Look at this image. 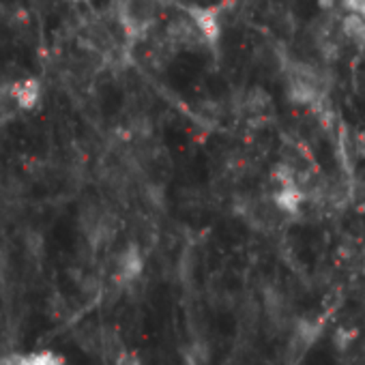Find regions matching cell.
<instances>
[{
  "mask_svg": "<svg viewBox=\"0 0 365 365\" xmlns=\"http://www.w3.org/2000/svg\"><path fill=\"white\" fill-rule=\"evenodd\" d=\"M288 93L294 103L312 106L322 95V84L318 73L307 65H294V69L288 73Z\"/></svg>",
  "mask_w": 365,
  "mask_h": 365,
  "instance_id": "cell-1",
  "label": "cell"
},
{
  "mask_svg": "<svg viewBox=\"0 0 365 365\" xmlns=\"http://www.w3.org/2000/svg\"><path fill=\"white\" fill-rule=\"evenodd\" d=\"M190 14V20L194 22V26L198 29L200 37L215 46L222 37V22H220V16H217V9L215 7H200V5H194L187 9Z\"/></svg>",
  "mask_w": 365,
  "mask_h": 365,
  "instance_id": "cell-2",
  "label": "cell"
},
{
  "mask_svg": "<svg viewBox=\"0 0 365 365\" xmlns=\"http://www.w3.org/2000/svg\"><path fill=\"white\" fill-rule=\"evenodd\" d=\"M144 271V258L135 243H129L116 258V282L133 284Z\"/></svg>",
  "mask_w": 365,
  "mask_h": 365,
  "instance_id": "cell-3",
  "label": "cell"
},
{
  "mask_svg": "<svg viewBox=\"0 0 365 365\" xmlns=\"http://www.w3.org/2000/svg\"><path fill=\"white\" fill-rule=\"evenodd\" d=\"M9 93H11L14 103L20 110H35L41 101L43 86H41V80L37 78H24V80L9 84Z\"/></svg>",
  "mask_w": 365,
  "mask_h": 365,
  "instance_id": "cell-4",
  "label": "cell"
},
{
  "mask_svg": "<svg viewBox=\"0 0 365 365\" xmlns=\"http://www.w3.org/2000/svg\"><path fill=\"white\" fill-rule=\"evenodd\" d=\"M0 365H65V359L54 352L7 354V356H0Z\"/></svg>",
  "mask_w": 365,
  "mask_h": 365,
  "instance_id": "cell-5",
  "label": "cell"
},
{
  "mask_svg": "<svg viewBox=\"0 0 365 365\" xmlns=\"http://www.w3.org/2000/svg\"><path fill=\"white\" fill-rule=\"evenodd\" d=\"M305 200V192L301 185H279L275 194V207L284 213H297Z\"/></svg>",
  "mask_w": 365,
  "mask_h": 365,
  "instance_id": "cell-6",
  "label": "cell"
},
{
  "mask_svg": "<svg viewBox=\"0 0 365 365\" xmlns=\"http://www.w3.org/2000/svg\"><path fill=\"white\" fill-rule=\"evenodd\" d=\"M341 33L346 41L352 43L354 48L359 50L365 48V18L356 14H348L346 18H341Z\"/></svg>",
  "mask_w": 365,
  "mask_h": 365,
  "instance_id": "cell-7",
  "label": "cell"
},
{
  "mask_svg": "<svg viewBox=\"0 0 365 365\" xmlns=\"http://www.w3.org/2000/svg\"><path fill=\"white\" fill-rule=\"evenodd\" d=\"M185 361H187V365H209V361H211L209 346H207L205 341L196 339V341L190 346V350H187V354H185Z\"/></svg>",
  "mask_w": 365,
  "mask_h": 365,
  "instance_id": "cell-8",
  "label": "cell"
},
{
  "mask_svg": "<svg viewBox=\"0 0 365 365\" xmlns=\"http://www.w3.org/2000/svg\"><path fill=\"white\" fill-rule=\"evenodd\" d=\"M356 337V331L354 329H337L335 335H333V344L339 352H346L350 348V344L354 341Z\"/></svg>",
  "mask_w": 365,
  "mask_h": 365,
  "instance_id": "cell-9",
  "label": "cell"
},
{
  "mask_svg": "<svg viewBox=\"0 0 365 365\" xmlns=\"http://www.w3.org/2000/svg\"><path fill=\"white\" fill-rule=\"evenodd\" d=\"M341 3L350 14H356V16L365 18V0H341Z\"/></svg>",
  "mask_w": 365,
  "mask_h": 365,
  "instance_id": "cell-10",
  "label": "cell"
},
{
  "mask_svg": "<svg viewBox=\"0 0 365 365\" xmlns=\"http://www.w3.org/2000/svg\"><path fill=\"white\" fill-rule=\"evenodd\" d=\"M11 93H9V86H3L0 84V116H3L7 110H9V106H11Z\"/></svg>",
  "mask_w": 365,
  "mask_h": 365,
  "instance_id": "cell-11",
  "label": "cell"
},
{
  "mask_svg": "<svg viewBox=\"0 0 365 365\" xmlns=\"http://www.w3.org/2000/svg\"><path fill=\"white\" fill-rule=\"evenodd\" d=\"M116 365H142V363H140V359H138L135 354H131V352H120V354L116 356Z\"/></svg>",
  "mask_w": 365,
  "mask_h": 365,
  "instance_id": "cell-12",
  "label": "cell"
},
{
  "mask_svg": "<svg viewBox=\"0 0 365 365\" xmlns=\"http://www.w3.org/2000/svg\"><path fill=\"white\" fill-rule=\"evenodd\" d=\"M69 3H84V0H69Z\"/></svg>",
  "mask_w": 365,
  "mask_h": 365,
  "instance_id": "cell-13",
  "label": "cell"
}]
</instances>
